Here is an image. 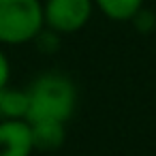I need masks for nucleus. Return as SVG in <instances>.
Instances as JSON below:
<instances>
[{
	"mask_svg": "<svg viewBox=\"0 0 156 156\" xmlns=\"http://www.w3.org/2000/svg\"><path fill=\"white\" fill-rule=\"evenodd\" d=\"M28 92V122L56 120L66 122L77 105L75 83L62 73H43L37 77Z\"/></svg>",
	"mask_w": 156,
	"mask_h": 156,
	"instance_id": "1",
	"label": "nucleus"
},
{
	"mask_svg": "<svg viewBox=\"0 0 156 156\" xmlns=\"http://www.w3.org/2000/svg\"><path fill=\"white\" fill-rule=\"evenodd\" d=\"M45 26L39 0H0V43L24 45L39 37Z\"/></svg>",
	"mask_w": 156,
	"mask_h": 156,
	"instance_id": "2",
	"label": "nucleus"
},
{
	"mask_svg": "<svg viewBox=\"0 0 156 156\" xmlns=\"http://www.w3.org/2000/svg\"><path fill=\"white\" fill-rule=\"evenodd\" d=\"M92 15L90 0H47L43 5V17L49 30L71 34L81 30Z\"/></svg>",
	"mask_w": 156,
	"mask_h": 156,
	"instance_id": "3",
	"label": "nucleus"
},
{
	"mask_svg": "<svg viewBox=\"0 0 156 156\" xmlns=\"http://www.w3.org/2000/svg\"><path fill=\"white\" fill-rule=\"evenodd\" d=\"M34 152L28 120H0V156H30Z\"/></svg>",
	"mask_w": 156,
	"mask_h": 156,
	"instance_id": "4",
	"label": "nucleus"
},
{
	"mask_svg": "<svg viewBox=\"0 0 156 156\" xmlns=\"http://www.w3.org/2000/svg\"><path fill=\"white\" fill-rule=\"evenodd\" d=\"M30 128H32L34 150H41V152H54V150L62 147V143L66 139L64 122L37 120V122H30Z\"/></svg>",
	"mask_w": 156,
	"mask_h": 156,
	"instance_id": "5",
	"label": "nucleus"
},
{
	"mask_svg": "<svg viewBox=\"0 0 156 156\" xmlns=\"http://www.w3.org/2000/svg\"><path fill=\"white\" fill-rule=\"evenodd\" d=\"M28 115V92L2 88L0 90V120H26Z\"/></svg>",
	"mask_w": 156,
	"mask_h": 156,
	"instance_id": "6",
	"label": "nucleus"
},
{
	"mask_svg": "<svg viewBox=\"0 0 156 156\" xmlns=\"http://www.w3.org/2000/svg\"><path fill=\"white\" fill-rule=\"evenodd\" d=\"M101 11L111 17V20H130L141 11V2L143 0H96Z\"/></svg>",
	"mask_w": 156,
	"mask_h": 156,
	"instance_id": "7",
	"label": "nucleus"
},
{
	"mask_svg": "<svg viewBox=\"0 0 156 156\" xmlns=\"http://www.w3.org/2000/svg\"><path fill=\"white\" fill-rule=\"evenodd\" d=\"M58 32H39V37L34 39L37 43H39V49H43V51H56L58 49V37H56Z\"/></svg>",
	"mask_w": 156,
	"mask_h": 156,
	"instance_id": "8",
	"label": "nucleus"
},
{
	"mask_svg": "<svg viewBox=\"0 0 156 156\" xmlns=\"http://www.w3.org/2000/svg\"><path fill=\"white\" fill-rule=\"evenodd\" d=\"M9 77H11V64H9V58L5 56V51L0 49V90L9 86Z\"/></svg>",
	"mask_w": 156,
	"mask_h": 156,
	"instance_id": "9",
	"label": "nucleus"
}]
</instances>
